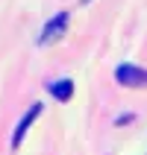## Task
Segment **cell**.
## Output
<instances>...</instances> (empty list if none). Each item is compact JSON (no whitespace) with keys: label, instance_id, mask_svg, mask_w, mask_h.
Returning a JSON list of instances; mask_svg holds the SVG:
<instances>
[{"label":"cell","instance_id":"cell-1","mask_svg":"<svg viewBox=\"0 0 147 155\" xmlns=\"http://www.w3.org/2000/svg\"><path fill=\"white\" fill-rule=\"evenodd\" d=\"M68 21H71V15L68 12H56V15L44 24V29H41V38L38 41L41 44H50V41H59L62 35L68 32Z\"/></svg>","mask_w":147,"mask_h":155},{"label":"cell","instance_id":"cell-2","mask_svg":"<svg viewBox=\"0 0 147 155\" xmlns=\"http://www.w3.org/2000/svg\"><path fill=\"white\" fill-rule=\"evenodd\" d=\"M115 79L127 88H144L147 85V70L135 68V64H118L115 68Z\"/></svg>","mask_w":147,"mask_h":155},{"label":"cell","instance_id":"cell-3","mask_svg":"<svg viewBox=\"0 0 147 155\" xmlns=\"http://www.w3.org/2000/svg\"><path fill=\"white\" fill-rule=\"evenodd\" d=\"M41 114V103H33V108L21 117V123H18V129H15V135H12V149H18L21 147V140H24V135L30 132V126L35 123V117Z\"/></svg>","mask_w":147,"mask_h":155},{"label":"cell","instance_id":"cell-4","mask_svg":"<svg viewBox=\"0 0 147 155\" xmlns=\"http://www.w3.org/2000/svg\"><path fill=\"white\" fill-rule=\"evenodd\" d=\"M47 91L53 94V100L68 103L71 94H74V82H71V79H56V82H50V85H47Z\"/></svg>","mask_w":147,"mask_h":155}]
</instances>
